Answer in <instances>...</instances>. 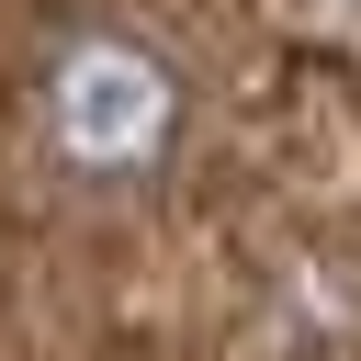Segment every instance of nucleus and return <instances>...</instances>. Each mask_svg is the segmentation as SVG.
Wrapping results in <instances>:
<instances>
[{
	"mask_svg": "<svg viewBox=\"0 0 361 361\" xmlns=\"http://www.w3.org/2000/svg\"><path fill=\"white\" fill-rule=\"evenodd\" d=\"M23 113H34V158L90 192V203H135L169 180L180 135H192V79L169 68L158 34L113 23V11H79L34 45L23 68Z\"/></svg>",
	"mask_w": 361,
	"mask_h": 361,
	"instance_id": "f257e3e1",
	"label": "nucleus"
}]
</instances>
